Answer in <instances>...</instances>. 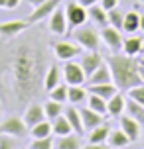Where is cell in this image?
<instances>
[{"label": "cell", "instance_id": "obj_30", "mask_svg": "<svg viewBox=\"0 0 144 149\" xmlns=\"http://www.w3.org/2000/svg\"><path fill=\"white\" fill-rule=\"evenodd\" d=\"M52 134H53V130H52V122L49 120H44V122H40V124L30 127L32 137H49Z\"/></svg>", "mask_w": 144, "mask_h": 149}, {"label": "cell", "instance_id": "obj_42", "mask_svg": "<svg viewBox=\"0 0 144 149\" xmlns=\"http://www.w3.org/2000/svg\"><path fill=\"white\" fill-rule=\"evenodd\" d=\"M138 71H140V77H142V82H144V59H138Z\"/></svg>", "mask_w": 144, "mask_h": 149}, {"label": "cell", "instance_id": "obj_11", "mask_svg": "<svg viewBox=\"0 0 144 149\" xmlns=\"http://www.w3.org/2000/svg\"><path fill=\"white\" fill-rule=\"evenodd\" d=\"M28 28H30L28 20H8V22L0 24V37L12 39V37L20 36L24 30H28Z\"/></svg>", "mask_w": 144, "mask_h": 149}, {"label": "cell", "instance_id": "obj_27", "mask_svg": "<svg viewBox=\"0 0 144 149\" xmlns=\"http://www.w3.org/2000/svg\"><path fill=\"white\" fill-rule=\"evenodd\" d=\"M52 130L55 135H67V134H73V127L69 124V120L65 118V114H59L57 118L52 120Z\"/></svg>", "mask_w": 144, "mask_h": 149}, {"label": "cell", "instance_id": "obj_4", "mask_svg": "<svg viewBox=\"0 0 144 149\" xmlns=\"http://www.w3.org/2000/svg\"><path fill=\"white\" fill-rule=\"evenodd\" d=\"M0 134L12 135L14 139H24L28 135V126L22 116H8L0 122Z\"/></svg>", "mask_w": 144, "mask_h": 149}, {"label": "cell", "instance_id": "obj_28", "mask_svg": "<svg viewBox=\"0 0 144 149\" xmlns=\"http://www.w3.org/2000/svg\"><path fill=\"white\" fill-rule=\"evenodd\" d=\"M109 134H111V127H109V124L103 122L101 126L93 127L91 132H89V143H107Z\"/></svg>", "mask_w": 144, "mask_h": 149}, {"label": "cell", "instance_id": "obj_22", "mask_svg": "<svg viewBox=\"0 0 144 149\" xmlns=\"http://www.w3.org/2000/svg\"><path fill=\"white\" fill-rule=\"evenodd\" d=\"M124 114H128L130 118H134L140 124L144 126V106L132 98H126V106H124Z\"/></svg>", "mask_w": 144, "mask_h": 149}, {"label": "cell", "instance_id": "obj_23", "mask_svg": "<svg viewBox=\"0 0 144 149\" xmlns=\"http://www.w3.org/2000/svg\"><path fill=\"white\" fill-rule=\"evenodd\" d=\"M107 143H109L113 149H121V147H126V145H130L132 141H130V137L124 134L122 130H111Z\"/></svg>", "mask_w": 144, "mask_h": 149}, {"label": "cell", "instance_id": "obj_8", "mask_svg": "<svg viewBox=\"0 0 144 149\" xmlns=\"http://www.w3.org/2000/svg\"><path fill=\"white\" fill-rule=\"evenodd\" d=\"M47 28H49V31H52L53 36H65V33L69 31L67 16H65V8H63V6H57L52 12Z\"/></svg>", "mask_w": 144, "mask_h": 149}, {"label": "cell", "instance_id": "obj_33", "mask_svg": "<svg viewBox=\"0 0 144 149\" xmlns=\"http://www.w3.org/2000/svg\"><path fill=\"white\" fill-rule=\"evenodd\" d=\"M67 92H69V84L65 82V84H57L55 88L49 90V98L52 100H55V102H61V104H65L67 102Z\"/></svg>", "mask_w": 144, "mask_h": 149}, {"label": "cell", "instance_id": "obj_2", "mask_svg": "<svg viewBox=\"0 0 144 149\" xmlns=\"http://www.w3.org/2000/svg\"><path fill=\"white\" fill-rule=\"evenodd\" d=\"M107 65L111 67L113 73V82L116 88L122 92H128L132 86L142 84V77L138 71V59L130 57L126 53H111L107 57Z\"/></svg>", "mask_w": 144, "mask_h": 149}, {"label": "cell", "instance_id": "obj_12", "mask_svg": "<svg viewBox=\"0 0 144 149\" xmlns=\"http://www.w3.org/2000/svg\"><path fill=\"white\" fill-rule=\"evenodd\" d=\"M79 63H81L85 74L89 77L93 71H97V69H99V65L105 63V59H103V55H101L99 51H87V53L81 55V61H79Z\"/></svg>", "mask_w": 144, "mask_h": 149}, {"label": "cell", "instance_id": "obj_14", "mask_svg": "<svg viewBox=\"0 0 144 149\" xmlns=\"http://www.w3.org/2000/svg\"><path fill=\"white\" fill-rule=\"evenodd\" d=\"M124 106H126V98L119 90L114 96H111L107 100V114L113 116V118H121L122 114H124Z\"/></svg>", "mask_w": 144, "mask_h": 149}, {"label": "cell", "instance_id": "obj_25", "mask_svg": "<svg viewBox=\"0 0 144 149\" xmlns=\"http://www.w3.org/2000/svg\"><path fill=\"white\" fill-rule=\"evenodd\" d=\"M140 30V14L136 10H130L128 14H124V22H122V31L126 33H136Z\"/></svg>", "mask_w": 144, "mask_h": 149}, {"label": "cell", "instance_id": "obj_18", "mask_svg": "<svg viewBox=\"0 0 144 149\" xmlns=\"http://www.w3.org/2000/svg\"><path fill=\"white\" fill-rule=\"evenodd\" d=\"M142 49H144V39L134 36V33H130V36L122 41V53H126L130 57H136L138 53H142Z\"/></svg>", "mask_w": 144, "mask_h": 149}, {"label": "cell", "instance_id": "obj_32", "mask_svg": "<svg viewBox=\"0 0 144 149\" xmlns=\"http://www.w3.org/2000/svg\"><path fill=\"white\" fill-rule=\"evenodd\" d=\"M63 110H65L63 104H61V102H55V100H52V98H49V102L44 104V112H46V118L49 120V122H52L53 118H57L59 114H63Z\"/></svg>", "mask_w": 144, "mask_h": 149}, {"label": "cell", "instance_id": "obj_43", "mask_svg": "<svg viewBox=\"0 0 144 149\" xmlns=\"http://www.w3.org/2000/svg\"><path fill=\"white\" fill-rule=\"evenodd\" d=\"M42 2H46V0H30L32 6H38V4H42Z\"/></svg>", "mask_w": 144, "mask_h": 149}, {"label": "cell", "instance_id": "obj_6", "mask_svg": "<svg viewBox=\"0 0 144 149\" xmlns=\"http://www.w3.org/2000/svg\"><path fill=\"white\" fill-rule=\"evenodd\" d=\"M61 73H63V81L67 82L69 86H79V84L87 82V74H85L81 63H75L73 59L65 61V65H63V69H61Z\"/></svg>", "mask_w": 144, "mask_h": 149}, {"label": "cell", "instance_id": "obj_29", "mask_svg": "<svg viewBox=\"0 0 144 149\" xmlns=\"http://www.w3.org/2000/svg\"><path fill=\"white\" fill-rule=\"evenodd\" d=\"M87 98H89V92L79 84V86H69V92H67V102L69 104H83V102H87Z\"/></svg>", "mask_w": 144, "mask_h": 149}, {"label": "cell", "instance_id": "obj_9", "mask_svg": "<svg viewBox=\"0 0 144 149\" xmlns=\"http://www.w3.org/2000/svg\"><path fill=\"white\" fill-rule=\"evenodd\" d=\"M81 45L79 43H71V41H55L53 43V55L59 61H71L77 55H81Z\"/></svg>", "mask_w": 144, "mask_h": 149}, {"label": "cell", "instance_id": "obj_45", "mask_svg": "<svg viewBox=\"0 0 144 149\" xmlns=\"http://www.w3.org/2000/svg\"><path fill=\"white\" fill-rule=\"evenodd\" d=\"M0 118H2V106H0Z\"/></svg>", "mask_w": 144, "mask_h": 149}, {"label": "cell", "instance_id": "obj_39", "mask_svg": "<svg viewBox=\"0 0 144 149\" xmlns=\"http://www.w3.org/2000/svg\"><path fill=\"white\" fill-rule=\"evenodd\" d=\"M99 2H101V6L105 8L107 12L113 10V8H119V0H99Z\"/></svg>", "mask_w": 144, "mask_h": 149}, {"label": "cell", "instance_id": "obj_13", "mask_svg": "<svg viewBox=\"0 0 144 149\" xmlns=\"http://www.w3.org/2000/svg\"><path fill=\"white\" fill-rule=\"evenodd\" d=\"M119 122H121V130L130 137V141L132 143L138 141V137H140V124H138L136 120L130 118L128 114H122L121 118H119Z\"/></svg>", "mask_w": 144, "mask_h": 149}, {"label": "cell", "instance_id": "obj_46", "mask_svg": "<svg viewBox=\"0 0 144 149\" xmlns=\"http://www.w3.org/2000/svg\"><path fill=\"white\" fill-rule=\"evenodd\" d=\"M142 2H144V0H142Z\"/></svg>", "mask_w": 144, "mask_h": 149}, {"label": "cell", "instance_id": "obj_16", "mask_svg": "<svg viewBox=\"0 0 144 149\" xmlns=\"http://www.w3.org/2000/svg\"><path fill=\"white\" fill-rule=\"evenodd\" d=\"M24 122H26V126L32 127V126H36V124H40V122H44L46 118V112H44V108L40 104H30L28 108H26V112H24Z\"/></svg>", "mask_w": 144, "mask_h": 149}, {"label": "cell", "instance_id": "obj_21", "mask_svg": "<svg viewBox=\"0 0 144 149\" xmlns=\"http://www.w3.org/2000/svg\"><path fill=\"white\" fill-rule=\"evenodd\" d=\"M61 77H63V73L59 71V67H57V65H49L46 74H44V88H46L47 92L52 88H55L61 82Z\"/></svg>", "mask_w": 144, "mask_h": 149}, {"label": "cell", "instance_id": "obj_35", "mask_svg": "<svg viewBox=\"0 0 144 149\" xmlns=\"http://www.w3.org/2000/svg\"><path fill=\"white\" fill-rule=\"evenodd\" d=\"M53 139L52 135L49 137H34V141L30 143V147L28 149H53Z\"/></svg>", "mask_w": 144, "mask_h": 149}, {"label": "cell", "instance_id": "obj_5", "mask_svg": "<svg viewBox=\"0 0 144 149\" xmlns=\"http://www.w3.org/2000/svg\"><path fill=\"white\" fill-rule=\"evenodd\" d=\"M63 8H65L69 30H75V28H79V26H85L87 18H89V10H87L85 6H81L77 0H69Z\"/></svg>", "mask_w": 144, "mask_h": 149}, {"label": "cell", "instance_id": "obj_36", "mask_svg": "<svg viewBox=\"0 0 144 149\" xmlns=\"http://www.w3.org/2000/svg\"><path fill=\"white\" fill-rule=\"evenodd\" d=\"M128 98L136 100V102H140V104L144 106V82H142V84H136V86H132V88L128 90Z\"/></svg>", "mask_w": 144, "mask_h": 149}, {"label": "cell", "instance_id": "obj_31", "mask_svg": "<svg viewBox=\"0 0 144 149\" xmlns=\"http://www.w3.org/2000/svg\"><path fill=\"white\" fill-rule=\"evenodd\" d=\"M87 106H89L91 110L99 112V114H103V116L107 114V100H105L103 96H99V94H93V92H89V98H87Z\"/></svg>", "mask_w": 144, "mask_h": 149}, {"label": "cell", "instance_id": "obj_44", "mask_svg": "<svg viewBox=\"0 0 144 149\" xmlns=\"http://www.w3.org/2000/svg\"><path fill=\"white\" fill-rule=\"evenodd\" d=\"M140 31H144V14H140Z\"/></svg>", "mask_w": 144, "mask_h": 149}, {"label": "cell", "instance_id": "obj_40", "mask_svg": "<svg viewBox=\"0 0 144 149\" xmlns=\"http://www.w3.org/2000/svg\"><path fill=\"white\" fill-rule=\"evenodd\" d=\"M81 149H111V145L109 143H87Z\"/></svg>", "mask_w": 144, "mask_h": 149}, {"label": "cell", "instance_id": "obj_15", "mask_svg": "<svg viewBox=\"0 0 144 149\" xmlns=\"http://www.w3.org/2000/svg\"><path fill=\"white\" fill-rule=\"evenodd\" d=\"M103 82H113V73H111V67L107 65V61L103 65H99L97 71H93L89 77H87V84H103Z\"/></svg>", "mask_w": 144, "mask_h": 149}, {"label": "cell", "instance_id": "obj_19", "mask_svg": "<svg viewBox=\"0 0 144 149\" xmlns=\"http://www.w3.org/2000/svg\"><path fill=\"white\" fill-rule=\"evenodd\" d=\"M63 114H65V118L69 120V124H71V127H73V132L75 134H83L85 132V126H83V120H81V112H79V108H75L73 104H69L65 110H63Z\"/></svg>", "mask_w": 144, "mask_h": 149}, {"label": "cell", "instance_id": "obj_17", "mask_svg": "<svg viewBox=\"0 0 144 149\" xmlns=\"http://www.w3.org/2000/svg\"><path fill=\"white\" fill-rule=\"evenodd\" d=\"M79 112H81V120H83L85 130H89V132H91L93 127L101 126V124L105 122V116H103V114H99V112H95V110H91L89 106L81 108Z\"/></svg>", "mask_w": 144, "mask_h": 149}, {"label": "cell", "instance_id": "obj_20", "mask_svg": "<svg viewBox=\"0 0 144 149\" xmlns=\"http://www.w3.org/2000/svg\"><path fill=\"white\" fill-rule=\"evenodd\" d=\"M81 137L79 134H67V135H57V141H55V149H81Z\"/></svg>", "mask_w": 144, "mask_h": 149}, {"label": "cell", "instance_id": "obj_24", "mask_svg": "<svg viewBox=\"0 0 144 149\" xmlns=\"http://www.w3.org/2000/svg\"><path fill=\"white\" fill-rule=\"evenodd\" d=\"M89 10V18H91L93 24H97L99 28H105V26H109V14H107V10L101 4H93L91 8H87Z\"/></svg>", "mask_w": 144, "mask_h": 149}, {"label": "cell", "instance_id": "obj_34", "mask_svg": "<svg viewBox=\"0 0 144 149\" xmlns=\"http://www.w3.org/2000/svg\"><path fill=\"white\" fill-rule=\"evenodd\" d=\"M109 14V26H113L116 30L122 31V22H124V14H122L119 8H113V10H109L107 12Z\"/></svg>", "mask_w": 144, "mask_h": 149}, {"label": "cell", "instance_id": "obj_38", "mask_svg": "<svg viewBox=\"0 0 144 149\" xmlns=\"http://www.w3.org/2000/svg\"><path fill=\"white\" fill-rule=\"evenodd\" d=\"M22 0H0V10H16Z\"/></svg>", "mask_w": 144, "mask_h": 149}, {"label": "cell", "instance_id": "obj_1", "mask_svg": "<svg viewBox=\"0 0 144 149\" xmlns=\"http://www.w3.org/2000/svg\"><path fill=\"white\" fill-rule=\"evenodd\" d=\"M42 79V57L34 43L18 45L10 59V81L18 104L30 100L40 86Z\"/></svg>", "mask_w": 144, "mask_h": 149}, {"label": "cell", "instance_id": "obj_37", "mask_svg": "<svg viewBox=\"0 0 144 149\" xmlns=\"http://www.w3.org/2000/svg\"><path fill=\"white\" fill-rule=\"evenodd\" d=\"M0 149H16L14 137L6 134H0Z\"/></svg>", "mask_w": 144, "mask_h": 149}, {"label": "cell", "instance_id": "obj_7", "mask_svg": "<svg viewBox=\"0 0 144 149\" xmlns=\"http://www.w3.org/2000/svg\"><path fill=\"white\" fill-rule=\"evenodd\" d=\"M101 39H103V43H105L113 53L122 51V41H124V37H122L121 30H116L113 26H105V28H101Z\"/></svg>", "mask_w": 144, "mask_h": 149}, {"label": "cell", "instance_id": "obj_10", "mask_svg": "<svg viewBox=\"0 0 144 149\" xmlns=\"http://www.w3.org/2000/svg\"><path fill=\"white\" fill-rule=\"evenodd\" d=\"M59 2H61V0H46V2H42V4H38V6H34L32 14L26 18L28 24L32 26V24H38V22H42V20L49 18L53 10H55L57 6H61Z\"/></svg>", "mask_w": 144, "mask_h": 149}, {"label": "cell", "instance_id": "obj_26", "mask_svg": "<svg viewBox=\"0 0 144 149\" xmlns=\"http://www.w3.org/2000/svg\"><path fill=\"white\" fill-rule=\"evenodd\" d=\"M89 92L99 94V96H103L105 100H109L111 96H114V94L119 92V88H116L114 82H103V84H91V86H89Z\"/></svg>", "mask_w": 144, "mask_h": 149}, {"label": "cell", "instance_id": "obj_41", "mask_svg": "<svg viewBox=\"0 0 144 149\" xmlns=\"http://www.w3.org/2000/svg\"><path fill=\"white\" fill-rule=\"evenodd\" d=\"M81 6H85V8H91L93 4H97V0H77Z\"/></svg>", "mask_w": 144, "mask_h": 149}, {"label": "cell", "instance_id": "obj_3", "mask_svg": "<svg viewBox=\"0 0 144 149\" xmlns=\"http://www.w3.org/2000/svg\"><path fill=\"white\" fill-rule=\"evenodd\" d=\"M73 37L75 41L81 45V49L85 51H99L101 47V31H97V28L93 26H79L73 30Z\"/></svg>", "mask_w": 144, "mask_h": 149}]
</instances>
